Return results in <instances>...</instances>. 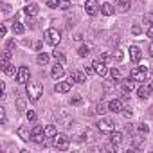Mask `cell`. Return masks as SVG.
Returning <instances> with one entry per match:
<instances>
[{"label":"cell","instance_id":"6da1fadb","mask_svg":"<svg viewBox=\"0 0 153 153\" xmlns=\"http://www.w3.org/2000/svg\"><path fill=\"white\" fill-rule=\"evenodd\" d=\"M42 94H43V87H42V83H40V81H33V83H27V97H29L33 103L40 101Z\"/></svg>","mask_w":153,"mask_h":153},{"label":"cell","instance_id":"7a4b0ae2","mask_svg":"<svg viewBox=\"0 0 153 153\" xmlns=\"http://www.w3.org/2000/svg\"><path fill=\"white\" fill-rule=\"evenodd\" d=\"M68 144H70V139H68L65 133H56V135L52 137V146H54L56 149L65 151V149L68 148Z\"/></svg>","mask_w":153,"mask_h":153},{"label":"cell","instance_id":"3957f363","mask_svg":"<svg viewBox=\"0 0 153 153\" xmlns=\"http://www.w3.org/2000/svg\"><path fill=\"white\" fill-rule=\"evenodd\" d=\"M97 130H99L101 133L110 135L112 131H115V123H114L112 119H101V121L97 123Z\"/></svg>","mask_w":153,"mask_h":153},{"label":"cell","instance_id":"277c9868","mask_svg":"<svg viewBox=\"0 0 153 153\" xmlns=\"http://www.w3.org/2000/svg\"><path fill=\"white\" fill-rule=\"evenodd\" d=\"M151 90H153V79H146V81H142V85L137 88V94H139L140 99H146V97H149Z\"/></svg>","mask_w":153,"mask_h":153},{"label":"cell","instance_id":"5b68a950","mask_svg":"<svg viewBox=\"0 0 153 153\" xmlns=\"http://www.w3.org/2000/svg\"><path fill=\"white\" fill-rule=\"evenodd\" d=\"M45 42L49 45H58L61 42V34L58 33V29H47L45 31Z\"/></svg>","mask_w":153,"mask_h":153},{"label":"cell","instance_id":"8992f818","mask_svg":"<svg viewBox=\"0 0 153 153\" xmlns=\"http://www.w3.org/2000/svg\"><path fill=\"white\" fill-rule=\"evenodd\" d=\"M146 76H148L146 67H137V68H131L130 72V78L133 81H146Z\"/></svg>","mask_w":153,"mask_h":153},{"label":"cell","instance_id":"52a82bcc","mask_svg":"<svg viewBox=\"0 0 153 153\" xmlns=\"http://www.w3.org/2000/svg\"><path fill=\"white\" fill-rule=\"evenodd\" d=\"M29 79H31V72H29V68H27V67H20L18 72H16V83L25 85V83H29Z\"/></svg>","mask_w":153,"mask_h":153},{"label":"cell","instance_id":"ba28073f","mask_svg":"<svg viewBox=\"0 0 153 153\" xmlns=\"http://www.w3.org/2000/svg\"><path fill=\"white\" fill-rule=\"evenodd\" d=\"M85 11H87V15L96 16L101 11V6H99L97 0H87V2H85Z\"/></svg>","mask_w":153,"mask_h":153},{"label":"cell","instance_id":"9c48e42d","mask_svg":"<svg viewBox=\"0 0 153 153\" xmlns=\"http://www.w3.org/2000/svg\"><path fill=\"white\" fill-rule=\"evenodd\" d=\"M92 65H94V70H96V74H97V76H101V78H105V76L108 74V67H106V63H105V61L97 59V61H94Z\"/></svg>","mask_w":153,"mask_h":153},{"label":"cell","instance_id":"30bf717a","mask_svg":"<svg viewBox=\"0 0 153 153\" xmlns=\"http://www.w3.org/2000/svg\"><path fill=\"white\" fill-rule=\"evenodd\" d=\"M51 76H52L54 79H61L63 76H65V68H63V63H59V61H58V63L52 67V70H51Z\"/></svg>","mask_w":153,"mask_h":153},{"label":"cell","instance_id":"8fae6325","mask_svg":"<svg viewBox=\"0 0 153 153\" xmlns=\"http://www.w3.org/2000/svg\"><path fill=\"white\" fill-rule=\"evenodd\" d=\"M70 81H76V83H85L87 81V74L85 70H72L70 72Z\"/></svg>","mask_w":153,"mask_h":153},{"label":"cell","instance_id":"7c38bea8","mask_svg":"<svg viewBox=\"0 0 153 153\" xmlns=\"http://www.w3.org/2000/svg\"><path fill=\"white\" fill-rule=\"evenodd\" d=\"M130 59H131L133 63H139V61L142 59V51H140L137 45H131V47H130Z\"/></svg>","mask_w":153,"mask_h":153},{"label":"cell","instance_id":"4fadbf2b","mask_svg":"<svg viewBox=\"0 0 153 153\" xmlns=\"http://www.w3.org/2000/svg\"><path fill=\"white\" fill-rule=\"evenodd\" d=\"M70 81H58L56 85H54V92H58V94H67V92H70Z\"/></svg>","mask_w":153,"mask_h":153},{"label":"cell","instance_id":"5bb4252c","mask_svg":"<svg viewBox=\"0 0 153 153\" xmlns=\"http://www.w3.org/2000/svg\"><path fill=\"white\" fill-rule=\"evenodd\" d=\"M16 133L22 140H31L33 139V130H29V126H20L16 130Z\"/></svg>","mask_w":153,"mask_h":153},{"label":"cell","instance_id":"9a60e30c","mask_svg":"<svg viewBox=\"0 0 153 153\" xmlns=\"http://www.w3.org/2000/svg\"><path fill=\"white\" fill-rule=\"evenodd\" d=\"M108 110L114 112V114L123 112V101H121V99H112V101L108 103Z\"/></svg>","mask_w":153,"mask_h":153},{"label":"cell","instance_id":"2e32d148","mask_svg":"<svg viewBox=\"0 0 153 153\" xmlns=\"http://www.w3.org/2000/svg\"><path fill=\"white\" fill-rule=\"evenodd\" d=\"M114 13H115V9H114V6H112V4L105 2V4L101 6V15H105V16H112Z\"/></svg>","mask_w":153,"mask_h":153},{"label":"cell","instance_id":"e0dca14e","mask_svg":"<svg viewBox=\"0 0 153 153\" xmlns=\"http://www.w3.org/2000/svg\"><path fill=\"white\" fill-rule=\"evenodd\" d=\"M121 87H123V92H131L133 90V79L128 78V79H121Z\"/></svg>","mask_w":153,"mask_h":153},{"label":"cell","instance_id":"ac0fdd59","mask_svg":"<svg viewBox=\"0 0 153 153\" xmlns=\"http://www.w3.org/2000/svg\"><path fill=\"white\" fill-rule=\"evenodd\" d=\"M9 59H11V51L6 49V51L2 52V59H0V67H2V70L9 65Z\"/></svg>","mask_w":153,"mask_h":153},{"label":"cell","instance_id":"d6986e66","mask_svg":"<svg viewBox=\"0 0 153 153\" xmlns=\"http://www.w3.org/2000/svg\"><path fill=\"white\" fill-rule=\"evenodd\" d=\"M24 13H25L27 16H34V15L38 13V6H36V4H29V6L24 7Z\"/></svg>","mask_w":153,"mask_h":153},{"label":"cell","instance_id":"ffe728a7","mask_svg":"<svg viewBox=\"0 0 153 153\" xmlns=\"http://www.w3.org/2000/svg\"><path fill=\"white\" fill-rule=\"evenodd\" d=\"M110 140H112V144H117L119 146L123 142V133L121 131H112L110 133Z\"/></svg>","mask_w":153,"mask_h":153},{"label":"cell","instance_id":"44dd1931","mask_svg":"<svg viewBox=\"0 0 153 153\" xmlns=\"http://www.w3.org/2000/svg\"><path fill=\"white\" fill-rule=\"evenodd\" d=\"M45 137H47V135H45V131L33 133V139H31V140H33V142H36V144H43V142H45Z\"/></svg>","mask_w":153,"mask_h":153},{"label":"cell","instance_id":"7402d4cb","mask_svg":"<svg viewBox=\"0 0 153 153\" xmlns=\"http://www.w3.org/2000/svg\"><path fill=\"white\" fill-rule=\"evenodd\" d=\"M115 6L121 11H128L130 9V0H115Z\"/></svg>","mask_w":153,"mask_h":153},{"label":"cell","instance_id":"603a6c76","mask_svg":"<svg viewBox=\"0 0 153 153\" xmlns=\"http://www.w3.org/2000/svg\"><path fill=\"white\" fill-rule=\"evenodd\" d=\"M36 61H38V65H47L49 63V54L47 52H40L36 56Z\"/></svg>","mask_w":153,"mask_h":153},{"label":"cell","instance_id":"cb8c5ba5","mask_svg":"<svg viewBox=\"0 0 153 153\" xmlns=\"http://www.w3.org/2000/svg\"><path fill=\"white\" fill-rule=\"evenodd\" d=\"M94 112H96L97 115H103L105 112H108V105L101 101V103H97V106H96V110H94Z\"/></svg>","mask_w":153,"mask_h":153},{"label":"cell","instance_id":"d4e9b609","mask_svg":"<svg viewBox=\"0 0 153 153\" xmlns=\"http://www.w3.org/2000/svg\"><path fill=\"white\" fill-rule=\"evenodd\" d=\"M78 54H79L81 58H87V56L90 54V45H81L79 51H78Z\"/></svg>","mask_w":153,"mask_h":153},{"label":"cell","instance_id":"484cf974","mask_svg":"<svg viewBox=\"0 0 153 153\" xmlns=\"http://www.w3.org/2000/svg\"><path fill=\"white\" fill-rule=\"evenodd\" d=\"M52 56L56 58V61H59V63H63V65H65L67 58H65V54H63L61 51H54V52H52Z\"/></svg>","mask_w":153,"mask_h":153},{"label":"cell","instance_id":"4316f807","mask_svg":"<svg viewBox=\"0 0 153 153\" xmlns=\"http://www.w3.org/2000/svg\"><path fill=\"white\" fill-rule=\"evenodd\" d=\"M110 76H112V79H114V81H121V70H119V68L114 67V68L110 70Z\"/></svg>","mask_w":153,"mask_h":153},{"label":"cell","instance_id":"83f0119b","mask_svg":"<svg viewBox=\"0 0 153 153\" xmlns=\"http://www.w3.org/2000/svg\"><path fill=\"white\" fill-rule=\"evenodd\" d=\"M24 31H25V27H24V25H22L20 22H16V24H13V33H15V34H22Z\"/></svg>","mask_w":153,"mask_h":153},{"label":"cell","instance_id":"f1b7e54d","mask_svg":"<svg viewBox=\"0 0 153 153\" xmlns=\"http://www.w3.org/2000/svg\"><path fill=\"white\" fill-rule=\"evenodd\" d=\"M45 135H47V137H54V135H56V126H54V124L45 126Z\"/></svg>","mask_w":153,"mask_h":153},{"label":"cell","instance_id":"f546056e","mask_svg":"<svg viewBox=\"0 0 153 153\" xmlns=\"http://www.w3.org/2000/svg\"><path fill=\"white\" fill-rule=\"evenodd\" d=\"M81 103H83V97L79 94H76V96L70 97V105H81Z\"/></svg>","mask_w":153,"mask_h":153},{"label":"cell","instance_id":"4dcf8cb0","mask_svg":"<svg viewBox=\"0 0 153 153\" xmlns=\"http://www.w3.org/2000/svg\"><path fill=\"white\" fill-rule=\"evenodd\" d=\"M4 72H6V74H9V76H13V74L16 76V72H18V70L15 68V65H13V63H9V65H7V67L4 68Z\"/></svg>","mask_w":153,"mask_h":153},{"label":"cell","instance_id":"1f68e13d","mask_svg":"<svg viewBox=\"0 0 153 153\" xmlns=\"http://www.w3.org/2000/svg\"><path fill=\"white\" fill-rule=\"evenodd\" d=\"M25 117H27L29 123H34V121H36V112H34V110H27V112H25Z\"/></svg>","mask_w":153,"mask_h":153},{"label":"cell","instance_id":"d6a6232c","mask_svg":"<svg viewBox=\"0 0 153 153\" xmlns=\"http://www.w3.org/2000/svg\"><path fill=\"white\" fill-rule=\"evenodd\" d=\"M59 2L61 0H47V6L52 7V9H59Z\"/></svg>","mask_w":153,"mask_h":153},{"label":"cell","instance_id":"836d02e7","mask_svg":"<svg viewBox=\"0 0 153 153\" xmlns=\"http://www.w3.org/2000/svg\"><path fill=\"white\" fill-rule=\"evenodd\" d=\"M123 58H124V52L117 49V51L114 52V61H123Z\"/></svg>","mask_w":153,"mask_h":153},{"label":"cell","instance_id":"e575fe53","mask_svg":"<svg viewBox=\"0 0 153 153\" xmlns=\"http://www.w3.org/2000/svg\"><path fill=\"white\" fill-rule=\"evenodd\" d=\"M6 49L13 52V51L16 49V42H15V40H7V43H6Z\"/></svg>","mask_w":153,"mask_h":153},{"label":"cell","instance_id":"d590c367","mask_svg":"<svg viewBox=\"0 0 153 153\" xmlns=\"http://www.w3.org/2000/svg\"><path fill=\"white\" fill-rule=\"evenodd\" d=\"M59 9H63V11L70 9V0H61V2H59Z\"/></svg>","mask_w":153,"mask_h":153},{"label":"cell","instance_id":"8d00e7d4","mask_svg":"<svg viewBox=\"0 0 153 153\" xmlns=\"http://www.w3.org/2000/svg\"><path fill=\"white\" fill-rule=\"evenodd\" d=\"M0 119H2V124H6V121H7V117H6V108L2 106L0 108Z\"/></svg>","mask_w":153,"mask_h":153},{"label":"cell","instance_id":"74e56055","mask_svg":"<svg viewBox=\"0 0 153 153\" xmlns=\"http://www.w3.org/2000/svg\"><path fill=\"white\" fill-rule=\"evenodd\" d=\"M83 70H85V74H87V76H90V74H94V72H96V70H94V65H87Z\"/></svg>","mask_w":153,"mask_h":153},{"label":"cell","instance_id":"f35d334b","mask_svg":"<svg viewBox=\"0 0 153 153\" xmlns=\"http://www.w3.org/2000/svg\"><path fill=\"white\" fill-rule=\"evenodd\" d=\"M16 106H18V110H25V101L20 97V99L16 101Z\"/></svg>","mask_w":153,"mask_h":153},{"label":"cell","instance_id":"ab89813d","mask_svg":"<svg viewBox=\"0 0 153 153\" xmlns=\"http://www.w3.org/2000/svg\"><path fill=\"white\" fill-rule=\"evenodd\" d=\"M139 131L140 133H148L149 131V126L148 124H139Z\"/></svg>","mask_w":153,"mask_h":153},{"label":"cell","instance_id":"60d3db41","mask_svg":"<svg viewBox=\"0 0 153 153\" xmlns=\"http://www.w3.org/2000/svg\"><path fill=\"white\" fill-rule=\"evenodd\" d=\"M133 146L135 148H140L142 146V139L140 137H133Z\"/></svg>","mask_w":153,"mask_h":153},{"label":"cell","instance_id":"b9f144b4","mask_svg":"<svg viewBox=\"0 0 153 153\" xmlns=\"http://www.w3.org/2000/svg\"><path fill=\"white\" fill-rule=\"evenodd\" d=\"M99 59H101V61H105V63H108L110 59H114V56H110V54H103Z\"/></svg>","mask_w":153,"mask_h":153},{"label":"cell","instance_id":"7bdbcfd3","mask_svg":"<svg viewBox=\"0 0 153 153\" xmlns=\"http://www.w3.org/2000/svg\"><path fill=\"white\" fill-rule=\"evenodd\" d=\"M123 114H124V117H128V119H130V117L133 115V112H131V108H123Z\"/></svg>","mask_w":153,"mask_h":153},{"label":"cell","instance_id":"ee69618b","mask_svg":"<svg viewBox=\"0 0 153 153\" xmlns=\"http://www.w3.org/2000/svg\"><path fill=\"white\" fill-rule=\"evenodd\" d=\"M131 33H133V34H140V33H142L140 25H133V27H131Z\"/></svg>","mask_w":153,"mask_h":153},{"label":"cell","instance_id":"f6af8a7d","mask_svg":"<svg viewBox=\"0 0 153 153\" xmlns=\"http://www.w3.org/2000/svg\"><path fill=\"white\" fill-rule=\"evenodd\" d=\"M40 131H45V130H43V126H40V124L33 126V133H40Z\"/></svg>","mask_w":153,"mask_h":153},{"label":"cell","instance_id":"bcb514c9","mask_svg":"<svg viewBox=\"0 0 153 153\" xmlns=\"http://www.w3.org/2000/svg\"><path fill=\"white\" fill-rule=\"evenodd\" d=\"M146 34H148L149 38H153V24H149V27H148V31H146Z\"/></svg>","mask_w":153,"mask_h":153},{"label":"cell","instance_id":"7dc6e473","mask_svg":"<svg viewBox=\"0 0 153 153\" xmlns=\"http://www.w3.org/2000/svg\"><path fill=\"white\" fill-rule=\"evenodd\" d=\"M6 33H7V27H6V25H2V27H0V36L4 38V36H6Z\"/></svg>","mask_w":153,"mask_h":153},{"label":"cell","instance_id":"c3c4849f","mask_svg":"<svg viewBox=\"0 0 153 153\" xmlns=\"http://www.w3.org/2000/svg\"><path fill=\"white\" fill-rule=\"evenodd\" d=\"M34 49L40 51V49H42V42H36V43H34Z\"/></svg>","mask_w":153,"mask_h":153},{"label":"cell","instance_id":"681fc988","mask_svg":"<svg viewBox=\"0 0 153 153\" xmlns=\"http://www.w3.org/2000/svg\"><path fill=\"white\" fill-rule=\"evenodd\" d=\"M74 40H76V42H81V40H83V34H76Z\"/></svg>","mask_w":153,"mask_h":153},{"label":"cell","instance_id":"f907efd6","mask_svg":"<svg viewBox=\"0 0 153 153\" xmlns=\"http://www.w3.org/2000/svg\"><path fill=\"white\" fill-rule=\"evenodd\" d=\"M9 9H11V7H9L7 4H4V13H9Z\"/></svg>","mask_w":153,"mask_h":153},{"label":"cell","instance_id":"816d5d0a","mask_svg":"<svg viewBox=\"0 0 153 153\" xmlns=\"http://www.w3.org/2000/svg\"><path fill=\"white\" fill-rule=\"evenodd\" d=\"M149 115H151V117H153V105H151V106H149Z\"/></svg>","mask_w":153,"mask_h":153},{"label":"cell","instance_id":"f5cc1de1","mask_svg":"<svg viewBox=\"0 0 153 153\" xmlns=\"http://www.w3.org/2000/svg\"><path fill=\"white\" fill-rule=\"evenodd\" d=\"M149 54H151V58H153V43H151V47H149Z\"/></svg>","mask_w":153,"mask_h":153}]
</instances>
